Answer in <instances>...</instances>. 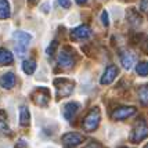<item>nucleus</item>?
<instances>
[{
	"label": "nucleus",
	"mask_w": 148,
	"mask_h": 148,
	"mask_svg": "<svg viewBox=\"0 0 148 148\" xmlns=\"http://www.w3.org/2000/svg\"><path fill=\"white\" fill-rule=\"evenodd\" d=\"M100 121H101V112L98 108H91L89 112H87V115L83 118V122H82V127H83L84 132H87V133H91V132H94V130L98 127V125H100Z\"/></svg>",
	"instance_id": "1"
},
{
	"label": "nucleus",
	"mask_w": 148,
	"mask_h": 148,
	"mask_svg": "<svg viewBox=\"0 0 148 148\" xmlns=\"http://www.w3.org/2000/svg\"><path fill=\"white\" fill-rule=\"evenodd\" d=\"M54 86L57 89V97H68L72 94L73 87H75V82L71 79H66V77H58L54 80Z\"/></svg>",
	"instance_id": "2"
},
{
	"label": "nucleus",
	"mask_w": 148,
	"mask_h": 148,
	"mask_svg": "<svg viewBox=\"0 0 148 148\" xmlns=\"http://www.w3.org/2000/svg\"><path fill=\"white\" fill-rule=\"evenodd\" d=\"M13 38L17 42L15 43V51H17V54H18L19 57H22L25 54L28 46H29V42H31L32 36L29 33L24 32V31H17V32H14Z\"/></svg>",
	"instance_id": "3"
},
{
	"label": "nucleus",
	"mask_w": 148,
	"mask_h": 148,
	"mask_svg": "<svg viewBox=\"0 0 148 148\" xmlns=\"http://www.w3.org/2000/svg\"><path fill=\"white\" fill-rule=\"evenodd\" d=\"M148 137V123L145 121L140 119L138 122H136L132 136H130V140L133 143H140L143 140H145Z\"/></svg>",
	"instance_id": "4"
},
{
	"label": "nucleus",
	"mask_w": 148,
	"mask_h": 148,
	"mask_svg": "<svg viewBox=\"0 0 148 148\" xmlns=\"http://www.w3.org/2000/svg\"><path fill=\"white\" fill-rule=\"evenodd\" d=\"M76 62V57H75V53L72 50L71 47H64L61 53H60V56H58V64L60 66H62V68H72L73 65Z\"/></svg>",
	"instance_id": "5"
},
{
	"label": "nucleus",
	"mask_w": 148,
	"mask_h": 148,
	"mask_svg": "<svg viewBox=\"0 0 148 148\" xmlns=\"http://www.w3.org/2000/svg\"><path fill=\"white\" fill-rule=\"evenodd\" d=\"M32 100L33 103L39 105V107H46L49 101H50V91L47 87H39L32 93Z\"/></svg>",
	"instance_id": "6"
},
{
	"label": "nucleus",
	"mask_w": 148,
	"mask_h": 148,
	"mask_svg": "<svg viewBox=\"0 0 148 148\" xmlns=\"http://www.w3.org/2000/svg\"><path fill=\"white\" fill-rule=\"evenodd\" d=\"M61 141L65 145V148H73L82 144L84 141L83 134H79V133H75V132H69V133H65L62 137H61Z\"/></svg>",
	"instance_id": "7"
},
{
	"label": "nucleus",
	"mask_w": 148,
	"mask_h": 148,
	"mask_svg": "<svg viewBox=\"0 0 148 148\" xmlns=\"http://www.w3.org/2000/svg\"><path fill=\"white\" fill-rule=\"evenodd\" d=\"M134 114H136L134 107H121V108H116L111 116H112L114 121H123V119H127V118H130Z\"/></svg>",
	"instance_id": "8"
},
{
	"label": "nucleus",
	"mask_w": 148,
	"mask_h": 148,
	"mask_svg": "<svg viewBox=\"0 0 148 148\" xmlns=\"http://www.w3.org/2000/svg\"><path fill=\"white\" fill-rule=\"evenodd\" d=\"M91 36V29L89 25H80L75 28L71 32V39L72 40H84V39Z\"/></svg>",
	"instance_id": "9"
},
{
	"label": "nucleus",
	"mask_w": 148,
	"mask_h": 148,
	"mask_svg": "<svg viewBox=\"0 0 148 148\" xmlns=\"http://www.w3.org/2000/svg\"><path fill=\"white\" fill-rule=\"evenodd\" d=\"M116 75H118V68H116L115 65H108V66L105 68V71H104L101 79H100V83L101 84L112 83V82L115 80Z\"/></svg>",
	"instance_id": "10"
},
{
	"label": "nucleus",
	"mask_w": 148,
	"mask_h": 148,
	"mask_svg": "<svg viewBox=\"0 0 148 148\" xmlns=\"http://www.w3.org/2000/svg\"><path fill=\"white\" fill-rule=\"evenodd\" d=\"M15 82H17V79H15V75L13 72H7V73H3L0 76V86L3 89H7V90L13 89L15 86Z\"/></svg>",
	"instance_id": "11"
},
{
	"label": "nucleus",
	"mask_w": 148,
	"mask_h": 148,
	"mask_svg": "<svg viewBox=\"0 0 148 148\" xmlns=\"http://www.w3.org/2000/svg\"><path fill=\"white\" fill-rule=\"evenodd\" d=\"M80 108V105L75 101H72V103H68L64 107V111H62V114H64V118L66 121H72L75 115L77 114V111Z\"/></svg>",
	"instance_id": "12"
},
{
	"label": "nucleus",
	"mask_w": 148,
	"mask_h": 148,
	"mask_svg": "<svg viewBox=\"0 0 148 148\" xmlns=\"http://www.w3.org/2000/svg\"><path fill=\"white\" fill-rule=\"evenodd\" d=\"M121 62H122V65L126 68V69H132V66H133L136 62L134 54L127 51V50L122 51V54H121Z\"/></svg>",
	"instance_id": "13"
},
{
	"label": "nucleus",
	"mask_w": 148,
	"mask_h": 148,
	"mask_svg": "<svg viewBox=\"0 0 148 148\" xmlns=\"http://www.w3.org/2000/svg\"><path fill=\"white\" fill-rule=\"evenodd\" d=\"M126 18L129 21V24L132 26H138L141 24V15L138 14V11H136L134 8H129L126 13Z\"/></svg>",
	"instance_id": "14"
},
{
	"label": "nucleus",
	"mask_w": 148,
	"mask_h": 148,
	"mask_svg": "<svg viewBox=\"0 0 148 148\" xmlns=\"http://www.w3.org/2000/svg\"><path fill=\"white\" fill-rule=\"evenodd\" d=\"M29 121H31V114H29L28 107L21 105V108H19V123H21V126H28Z\"/></svg>",
	"instance_id": "15"
},
{
	"label": "nucleus",
	"mask_w": 148,
	"mask_h": 148,
	"mask_svg": "<svg viewBox=\"0 0 148 148\" xmlns=\"http://www.w3.org/2000/svg\"><path fill=\"white\" fill-rule=\"evenodd\" d=\"M13 61H14L13 54L8 51L7 49L0 47V65H10L13 64Z\"/></svg>",
	"instance_id": "16"
},
{
	"label": "nucleus",
	"mask_w": 148,
	"mask_h": 148,
	"mask_svg": "<svg viewBox=\"0 0 148 148\" xmlns=\"http://www.w3.org/2000/svg\"><path fill=\"white\" fill-rule=\"evenodd\" d=\"M0 133L6 136L11 134V130H10L8 125H7V115L3 110H0Z\"/></svg>",
	"instance_id": "17"
},
{
	"label": "nucleus",
	"mask_w": 148,
	"mask_h": 148,
	"mask_svg": "<svg viewBox=\"0 0 148 148\" xmlns=\"http://www.w3.org/2000/svg\"><path fill=\"white\" fill-rule=\"evenodd\" d=\"M11 15V8L7 0H0V19H6Z\"/></svg>",
	"instance_id": "18"
},
{
	"label": "nucleus",
	"mask_w": 148,
	"mask_h": 148,
	"mask_svg": "<svg viewBox=\"0 0 148 148\" xmlns=\"http://www.w3.org/2000/svg\"><path fill=\"white\" fill-rule=\"evenodd\" d=\"M22 69L26 75H32L33 72L36 71V61L32 60V58H28L22 62Z\"/></svg>",
	"instance_id": "19"
},
{
	"label": "nucleus",
	"mask_w": 148,
	"mask_h": 148,
	"mask_svg": "<svg viewBox=\"0 0 148 148\" xmlns=\"http://www.w3.org/2000/svg\"><path fill=\"white\" fill-rule=\"evenodd\" d=\"M137 94H138V98L144 105H148V84H143L138 87L137 90Z\"/></svg>",
	"instance_id": "20"
},
{
	"label": "nucleus",
	"mask_w": 148,
	"mask_h": 148,
	"mask_svg": "<svg viewBox=\"0 0 148 148\" xmlns=\"http://www.w3.org/2000/svg\"><path fill=\"white\" fill-rule=\"evenodd\" d=\"M136 72L140 75V76H147L148 75V62L147 61H141L138 62L136 66Z\"/></svg>",
	"instance_id": "21"
},
{
	"label": "nucleus",
	"mask_w": 148,
	"mask_h": 148,
	"mask_svg": "<svg viewBox=\"0 0 148 148\" xmlns=\"http://www.w3.org/2000/svg\"><path fill=\"white\" fill-rule=\"evenodd\" d=\"M57 49H58V42H57V40H53L51 43H50V46L47 47V50H46L47 56H49V57H53Z\"/></svg>",
	"instance_id": "22"
},
{
	"label": "nucleus",
	"mask_w": 148,
	"mask_h": 148,
	"mask_svg": "<svg viewBox=\"0 0 148 148\" xmlns=\"http://www.w3.org/2000/svg\"><path fill=\"white\" fill-rule=\"evenodd\" d=\"M101 21H103V25L104 26H108L110 25V21H108V13L104 10L103 14H101Z\"/></svg>",
	"instance_id": "23"
},
{
	"label": "nucleus",
	"mask_w": 148,
	"mask_h": 148,
	"mask_svg": "<svg viewBox=\"0 0 148 148\" xmlns=\"http://www.w3.org/2000/svg\"><path fill=\"white\" fill-rule=\"evenodd\" d=\"M140 10L143 13H148V0H141L140 3Z\"/></svg>",
	"instance_id": "24"
},
{
	"label": "nucleus",
	"mask_w": 148,
	"mask_h": 148,
	"mask_svg": "<svg viewBox=\"0 0 148 148\" xmlns=\"http://www.w3.org/2000/svg\"><path fill=\"white\" fill-rule=\"evenodd\" d=\"M140 45H141L143 51H144V53H147V54H148V36H147L145 39H144V40H143V42L140 43Z\"/></svg>",
	"instance_id": "25"
},
{
	"label": "nucleus",
	"mask_w": 148,
	"mask_h": 148,
	"mask_svg": "<svg viewBox=\"0 0 148 148\" xmlns=\"http://www.w3.org/2000/svg\"><path fill=\"white\" fill-rule=\"evenodd\" d=\"M84 148H104V147L101 145V144H100V143L91 141V143H89V144H87V145H86Z\"/></svg>",
	"instance_id": "26"
},
{
	"label": "nucleus",
	"mask_w": 148,
	"mask_h": 148,
	"mask_svg": "<svg viewBox=\"0 0 148 148\" xmlns=\"http://www.w3.org/2000/svg\"><path fill=\"white\" fill-rule=\"evenodd\" d=\"M58 3L64 8H69V6H71V0H58Z\"/></svg>",
	"instance_id": "27"
},
{
	"label": "nucleus",
	"mask_w": 148,
	"mask_h": 148,
	"mask_svg": "<svg viewBox=\"0 0 148 148\" xmlns=\"http://www.w3.org/2000/svg\"><path fill=\"white\" fill-rule=\"evenodd\" d=\"M77 4H86L87 3V0H76Z\"/></svg>",
	"instance_id": "28"
},
{
	"label": "nucleus",
	"mask_w": 148,
	"mask_h": 148,
	"mask_svg": "<svg viewBox=\"0 0 148 148\" xmlns=\"http://www.w3.org/2000/svg\"><path fill=\"white\" fill-rule=\"evenodd\" d=\"M38 1H39V0H28V3H29V4H32V6H33V4H36Z\"/></svg>",
	"instance_id": "29"
},
{
	"label": "nucleus",
	"mask_w": 148,
	"mask_h": 148,
	"mask_svg": "<svg viewBox=\"0 0 148 148\" xmlns=\"http://www.w3.org/2000/svg\"><path fill=\"white\" fill-rule=\"evenodd\" d=\"M47 7H49V3H47V4H45V6H43V11H45V13H47V11H49V10H47Z\"/></svg>",
	"instance_id": "30"
},
{
	"label": "nucleus",
	"mask_w": 148,
	"mask_h": 148,
	"mask_svg": "<svg viewBox=\"0 0 148 148\" xmlns=\"http://www.w3.org/2000/svg\"><path fill=\"white\" fill-rule=\"evenodd\" d=\"M21 144H19V147H17V148H22V147H25V144H24V141H19Z\"/></svg>",
	"instance_id": "31"
},
{
	"label": "nucleus",
	"mask_w": 148,
	"mask_h": 148,
	"mask_svg": "<svg viewBox=\"0 0 148 148\" xmlns=\"http://www.w3.org/2000/svg\"><path fill=\"white\" fill-rule=\"evenodd\" d=\"M144 148H148V144H147V145H145V147H144Z\"/></svg>",
	"instance_id": "32"
},
{
	"label": "nucleus",
	"mask_w": 148,
	"mask_h": 148,
	"mask_svg": "<svg viewBox=\"0 0 148 148\" xmlns=\"http://www.w3.org/2000/svg\"><path fill=\"white\" fill-rule=\"evenodd\" d=\"M123 148H125V147H123Z\"/></svg>",
	"instance_id": "33"
}]
</instances>
